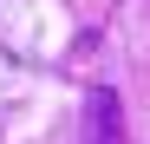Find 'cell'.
Here are the masks:
<instances>
[{"mask_svg":"<svg viewBox=\"0 0 150 144\" xmlns=\"http://www.w3.org/2000/svg\"><path fill=\"white\" fill-rule=\"evenodd\" d=\"M79 144H131V125H124V98L111 85H91L85 92V131Z\"/></svg>","mask_w":150,"mask_h":144,"instance_id":"cell-1","label":"cell"}]
</instances>
